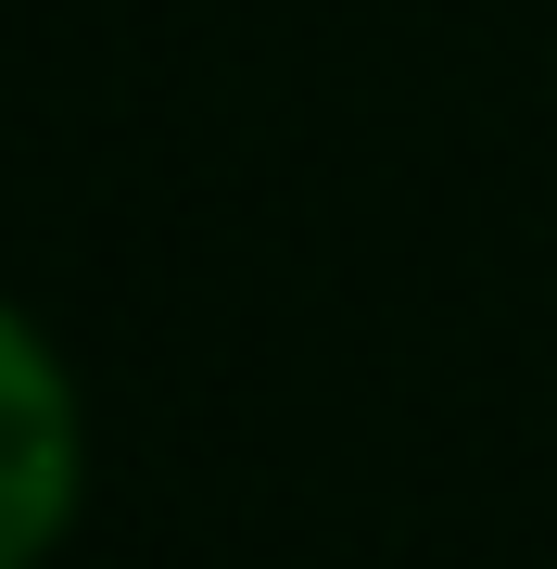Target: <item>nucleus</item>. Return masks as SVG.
Returning a JSON list of instances; mask_svg holds the SVG:
<instances>
[{"label":"nucleus","mask_w":557,"mask_h":569,"mask_svg":"<svg viewBox=\"0 0 557 569\" xmlns=\"http://www.w3.org/2000/svg\"><path fill=\"white\" fill-rule=\"evenodd\" d=\"M77 507V406L63 367L0 317V569H26Z\"/></svg>","instance_id":"f257e3e1"}]
</instances>
